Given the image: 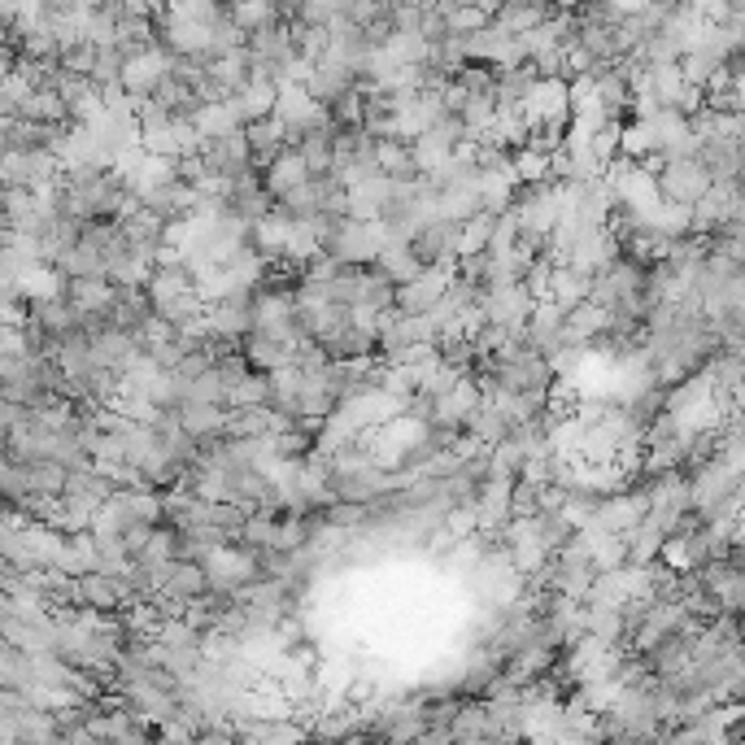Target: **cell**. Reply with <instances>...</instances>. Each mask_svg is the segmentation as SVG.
<instances>
[{
	"instance_id": "obj_6",
	"label": "cell",
	"mask_w": 745,
	"mask_h": 745,
	"mask_svg": "<svg viewBox=\"0 0 745 745\" xmlns=\"http://www.w3.org/2000/svg\"><path fill=\"white\" fill-rule=\"evenodd\" d=\"M463 432L471 436V445L475 450H497L506 436H510V423H506V414L493 406V401H479L471 414H466V423H463Z\"/></svg>"
},
{
	"instance_id": "obj_2",
	"label": "cell",
	"mask_w": 745,
	"mask_h": 745,
	"mask_svg": "<svg viewBox=\"0 0 745 745\" xmlns=\"http://www.w3.org/2000/svg\"><path fill=\"white\" fill-rule=\"evenodd\" d=\"M166 75H171V53H162V48L153 44L149 53H140V57L122 62L118 88H122V96H131V100H149V96L158 93V84H162Z\"/></svg>"
},
{
	"instance_id": "obj_9",
	"label": "cell",
	"mask_w": 745,
	"mask_h": 745,
	"mask_svg": "<svg viewBox=\"0 0 745 745\" xmlns=\"http://www.w3.org/2000/svg\"><path fill=\"white\" fill-rule=\"evenodd\" d=\"M310 180V171L301 166V158L292 153V149H283L280 158L267 166V175H262V187H267V196L271 201H283L288 192H296V187Z\"/></svg>"
},
{
	"instance_id": "obj_10",
	"label": "cell",
	"mask_w": 745,
	"mask_h": 745,
	"mask_svg": "<svg viewBox=\"0 0 745 745\" xmlns=\"http://www.w3.org/2000/svg\"><path fill=\"white\" fill-rule=\"evenodd\" d=\"M332 131H336V127H327V131H305V136L292 144V153L301 158V166L310 171V180L332 171Z\"/></svg>"
},
{
	"instance_id": "obj_1",
	"label": "cell",
	"mask_w": 745,
	"mask_h": 745,
	"mask_svg": "<svg viewBox=\"0 0 745 745\" xmlns=\"http://www.w3.org/2000/svg\"><path fill=\"white\" fill-rule=\"evenodd\" d=\"M654 192H658V205H698L711 192V175L698 158L662 162L654 175Z\"/></svg>"
},
{
	"instance_id": "obj_8",
	"label": "cell",
	"mask_w": 745,
	"mask_h": 745,
	"mask_svg": "<svg viewBox=\"0 0 745 745\" xmlns=\"http://www.w3.org/2000/svg\"><path fill=\"white\" fill-rule=\"evenodd\" d=\"M245 144H249V162H253V166H262V171H267L283 149H288L283 127L276 122V118H258V122H249V127H245Z\"/></svg>"
},
{
	"instance_id": "obj_7",
	"label": "cell",
	"mask_w": 745,
	"mask_h": 745,
	"mask_svg": "<svg viewBox=\"0 0 745 745\" xmlns=\"http://www.w3.org/2000/svg\"><path fill=\"white\" fill-rule=\"evenodd\" d=\"M371 267L388 283H397V288H401V283H410L419 271H423V267H419V258H414V249H410V240H384Z\"/></svg>"
},
{
	"instance_id": "obj_5",
	"label": "cell",
	"mask_w": 745,
	"mask_h": 745,
	"mask_svg": "<svg viewBox=\"0 0 745 745\" xmlns=\"http://www.w3.org/2000/svg\"><path fill=\"white\" fill-rule=\"evenodd\" d=\"M175 419H180V428H184L187 436L196 441V450L227 441V410H218V406H180Z\"/></svg>"
},
{
	"instance_id": "obj_4",
	"label": "cell",
	"mask_w": 745,
	"mask_h": 745,
	"mask_svg": "<svg viewBox=\"0 0 745 745\" xmlns=\"http://www.w3.org/2000/svg\"><path fill=\"white\" fill-rule=\"evenodd\" d=\"M305 96L314 100V105H323V109H332L336 100H345V96L358 93V79L336 62V57H323V62H314L310 66V75H305Z\"/></svg>"
},
{
	"instance_id": "obj_3",
	"label": "cell",
	"mask_w": 745,
	"mask_h": 745,
	"mask_svg": "<svg viewBox=\"0 0 745 745\" xmlns=\"http://www.w3.org/2000/svg\"><path fill=\"white\" fill-rule=\"evenodd\" d=\"M454 280V267H423L419 276L410 283H401L397 288V301H392V310H401V314H428L441 296H445V288Z\"/></svg>"
}]
</instances>
